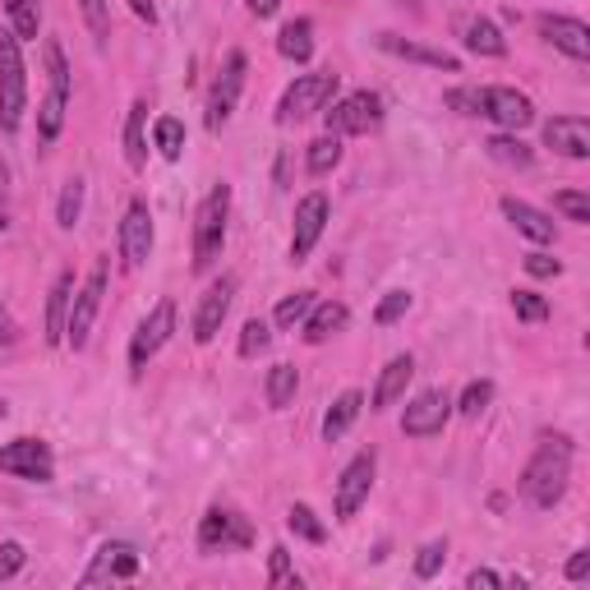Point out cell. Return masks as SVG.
<instances>
[{"instance_id":"cell-1","label":"cell","mask_w":590,"mask_h":590,"mask_svg":"<svg viewBox=\"0 0 590 590\" xmlns=\"http://www.w3.org/2000/svg\"><path fill=\"white\" fill-rule=\"evenodd\" d=\"M567 480H573V439L567 434H544L536 443V452H530V462L521 470V499L530 507H558L563 494H567Z\"/></svg>"},{"instance_id":"cell-2","label":"cell","mask_w":590,"mask_h":590,"mask_svg":"<svg viewBox=\"0 0 590 590\" xmlns=\"http://www.w3.org/2000/svg\"><path fill=\"white\" fill-rule=\"evenodd\" d=\"M24 107H28V70H24V42L0 28V130L14 134L24 125Z\"/></svg>"},{"instance_id":"cell-3","label":"cell","mask_w":590,"mask_h":590,"mask_svg":"<svg viewBox=\"0 0 590 590\" xmlns=\"http://www.w3.org/2000/svg\"><path fill=\"white\" fill-rule=\"evenodd\" d=\"M226 222H231V185H212L199 212H194V272H208L222 259Z\"/></svg>"},{"instance_id":"cell-4","label":"cell","mask_w":590,"mask_h":590,"mask_svg":"<svg viewBox=\"0 0 590 590\" xmlns=\"http://www.w3.org/2000/svg\"><path fill=\"white\" fill-rule=\"evenodd\" d=\"M337 84L342 78L332 70L295 74V84L282 93V102H278V125H300V121H309V115L328 111V102L337 97Z\"/></svg>"},{"instance_id":"cell-5","label":"cell","mask_w":590,"mask_h":590,"mask_svg":"<svg viewBox=\"0 0 590 590\" xmlns=\"http://www.w3.org/2000/svg\"><path fill=\"white\" fill-rule=\"evenodd\" d=\"M65 107H70V65L61 42H47V97L37 107V139L51 144L65 125Z\"/></svg>"},{"instance_id":"cell-6","label":"cell","mask_w":590,"mask_h":590,"mask_svg":"<svg viewBox=\"0 0 590 590\" xmlns=\"http://www.w3.org/2000/svg\"><path fill=\"white\" fill-rule=\"evenodd\" d=\"M107 278H111V259H97L88 282L74 291V305H70V319H65V342L74 351L88 346V332H93L97 309H102V295H107Z\"/></svg>"},{"instance_id":"cell-7","label":"cell","mask_w":590,"mask_h":590,"mask_svg":"<svg viewBox=\"0 0 590 590\" xmlns=\"http://www.w3.org/2000/svg\"><path fill=\"white\" fill-rule=\"evenodd\" d=\"M328 121V134H337V139H346V134H369L383 125V97L379 93H346L342 102H332V111H323Z\"/></svg>"},{"instance_id":"cell-8","label":"cell","mask_w":590,"mask_h":590,"mask_svg":"<svg viewBox=\"0 0 590 590\" xmlns=\"http://www.w3.org/2000/svg\"><path fill=\"white\" fill-rule=\"evenodd\" d=\"M0 470L14 480H33V484H51L56 480V457L42 439H14L0 447Z\"/></svg>"},{"instance_id":"cell-9","label":"cell","mask_w":590,"mask_h":590,"mask_svg":"<svg viewBox=\"0 0 590 590\" xmlns=\"http://www.w3.org/2000/svg\"><path fill=\"white\" fill-rule=\"evenodd\" d=\"M171 332H175V300H157L152 314L139 323V332H134V342H130V373L139 379V373L148 369V360L171 342Z\"/></svg>"},{"instance_id":"cell-10","label":"cell","mask_w":590,"mask_h":590,"mask_svg":"<svg viewBox=\"0 0 590 590\" xmlns=\"http://www.w3.org/2000/svg\"><path fill=\"white\" fill-rule=\"evenodd\" d=\"M254 544V530L241 513L231 507H208L204 521H199V549L204 554H226V549H249Z\"/></svg>"},{"instance_id":"cell-11","label":"cell","mask_w":590,"mask_h":590,"mask_svg":"<svg viewBox=\"0 0 590 590\" xmlns=\"http://www.w3.org/2000/svg\"><path fill=\"white\" fill-rule=\"evenodd\" d=\"M480 115L484 121H494L499 130H507V134H521L530 121H536V102H530L526 93H517V88L494 84V88H480Z\"/></svg>"},{"instance_id":"cell-12","label":"cell","mask_w":590,"mask_h":590,"mask_svg":"<svg viewBox=\"0 0 590 590\" xmlns=\"http://www.w3.org/2000/svg\"><path fill=\"white\" fill-rule=\"evenodd\" d=\"M245 70H249L245 51H231L222 61L218 84H212V93H208V130H222L231 121L235 102H241V88H245Z\"/></svg>"},{"instance_id":"cell-13","label":"cell","mask_w":590,"mask_h":590,"mask_svg":"<svg viewBox=\"0 0 590 590\" xmlns=\"http://www.w3.org/2000/svg\"><path fill=\"white\" fill-rule=\"evenodd\" d=\"M447 420H452V397L443 388H429V392H420V397L406 406L402 434L406 439H434V434H443Z\"/></svg>"},{"instance_id":"cell-14","label":"cell","mask_w":590,"mask_h":590,"mask_svg":"<svg viewBox=\"0 0 590 590\" xmlns=\"http://www.w3.org/2000/svg\"><path fill=\"white\" fill-rule=\"evenodd\" d=\"M328 194H305L300 204H295V231H291V263H305L309 254H314V245H319V235H323V226H328Z\"/></svg>"},{"instance_id":"cell-15","label":"cell","mask_w":590,"mask_h":590,"mask_svg":"<svg viewBox=\"0 0 590 590\" xmlns=\"http://www.w3.org/2000/svg\"><path fill=\"white\" fill-rule=\"evenodd\" d=\"M235 286H241V282H235L231 272H222V278L204 291L199 309H194V342H199V346H208L222 332L226 314H231V300H235Z\"/></svg>"},{"instance_id":"cell-16","label":"cell","mask_w":590,"mask_h":590,"mask_svg":"<svg viewBox=\"0 0 590 590\" xmlns=\"http://www.w3.org/2000/svg\"><path fill=\"white\" fill-rule=\"evenodd\" d=\"M373 452H360L356 462H351L346 470H342V480H337V499H332V507H337V521H351L365 507V499H369V489H373Z\"/></svg>"},{"instance_id":"cell-17","label":"cell","mask_w":590,"mask_h":590,"mask_svg":"<svg viewBox=\"0 0 590 590\" xmlns=\"http://www.w3.org/2000/svg\"><path fill=\"white\" fill-rule=\"evenodd\" d=\"M139 573V549L125 540H111L93 554V567L84 573V586H102V581H130Z\"/></svg>"},{"instance_id":"cell-18","label":"cell","mask_w":590,"mask_h":590,"mask_svg":"<svg viewBox=\"0 0 590 590\" xmlns=\"http://www.w3.org/2000/svg\"><path fill=\"white\" fill-rule=\"evenodd\" d=\"M148 254H152V212L144 199H134L121 222V259L125 268H144Z\"/></svg>"},{"instance_id":"cell-19","label":"cell","mask_w":590,"mask_h":590,"mask_svg":"<svg viewBox=\"0 0 590 590\" xmlns=\"http://www.w3.org/2000/svg\"><path fill=\"white\" fill-rule=\"evenodd\" d=\"M540 37L573 61H590V28L573 14H540Z\"/></svg>"},{"instance_id":"cell-20","label":"cell","mask_w":590,"mask_h":590,"mask_svg":"<svg viewBox=\"0 0 590 590\" xmlns=\"http://www.w3.org/2000/svg\"><path fill=\"white\" fill-rule=\"evenodd\" d=\"M544 144L573 157V162H586L590 157V121L586 115H554V121H544Z\"/></svg>"},{"instance_id":"cell-21","label":"cell","mask_w":590,"mask_h":590,"mask_svg":"<svg viewBox=\"0 0 590 590\" xmlns=\"http://www.w3.org/2000/svg\"><path fill=\"white\" fill-rule=\"evenodd\" d=\"M410 379H416V360H410V356H392V360L383 365V373H379V383H373V392H369V406H373V410L397 406V402L406 397Z\"/></svg>"},{"instance_id":"cell-22","label":"cell","mask_w":590,"mask_h":590,"mask_svg":"<svg viewBox=\"0 0 590 590\" xmlns=\"http://www.w3.org/2000/svg\"><path fill=\"white\" fill-rule=\"evenodd\" d=\"M503 218L513 222V226L526 235V241H536V245H554V241H558L554 218H549V212H540V208H530L526 199H513V194L503 199Z\"/></svg>"},{"instance_id":"cell-23","label":"cell","mask_w":590,"mask_h":590,"mask_svg":"<svg viewBox=\"0 0 590 590\" xmlns=\"http://www.w3.org/2000/svg\"><path fill=\"white\" fill-rule=\"evenodd\" d=\"M379 47L402 56V61H416V65H429V70H447V74H462V61L452 51H439V47H420V42H406V37L397 33H383Z\"/></svg>"},{"instance_id":"cell-24","label":"cell","mask_w":590,"mask_h":590,"mask_svg":"<svg viewBox=\"0 0 590 590\" xmlns=\"http://www.w3.org/2000/svg\"><path fill=\"white\" fill-rule=\"evenodd\" d=\"M346 319H351V309L346 305H337V300H314V309L305 314V323H300V337L309 342V346H319V342H328V337H337V332L346 328Z\"/></svg>"},{"instance_id":"cell-25","label":"cell","mask_w":590,"mask_h":590,"mask_svg":"<svg viewBox=\"0 0 590 590\" xmlns=\"http://www.w3.org/2000/svg\"><path fill=\"white\" fill-rule=\"evenodd\" d=\"M74 272H61L56 278V286H51V295H47V346H61L65 342V319H70V300H74Z\"/></svg>"},{"instance_id":"cell-26","label":"cell","mask_w":590,"mask_h":590,"mask_svg":"<svg viewBox=\"0 0 590 590\" xmlns=\"http://www.w3.org/2000/svg\"><path fill=\"white\" fill-rule=\"evenodd\" d=\"M360 410H365V397H360V392H356V388H346V392H342V397H337V402H332V406H328V416H323V439H328V443H337V439H346V429H351V425H356V420H360Z\"/></svg>"},{"instance_id":"cell-27","label":"cell","mask_w":590,"mask_h":590,"mask_svg":"<svg viewBox=\"0 0 590 590\" xmlns=\"http://www.w3.org/2000/svg\"><path fill=\"white\" fill-rule=\"evenodd\" d=\"M144 121H148V102H134L130 115H125V162H130V171H144V167H148Z\"/></svg>"},{"instance_id":"cell-28","label":"cell","mask_w":590,"mask_h":590,"mask_svg":"<svg viewBox=\"0 0 590 590\" xmlns=\"http://www.w3.org/2000/svg\"><path fill=\"white\" fill-rule=\"evenodd\" d=\"M278 51L286 56V61H295V65L309 61V56H314V24H309V19H291V24L278 33Z\"/></svg>"},{"instance_id":"cell-29","label":"cell","mask_w":590,"mask_h":590,"mask_svg":"<svg viewBox=\"0 0 590 590\" xmlns=\"http://www.w3.org/2000/svg\"><path fill=\"white\" fill-rule=\"evenodd\" d=\"M466 47L476 56H489V61H499V56H507V37L489 24V19H470L466 24Z\"/></svg>"},{"instance_id":"cell-30","label":"cell","mask_w":590,"mask_h":590,"mask_svg":"<svg viewBox=\"0 0 590 590\" xmlns=\"http://www.w3.org/2000/svg\"><path fill=\"white\" fill-rule=\"evenodd\" d=\"M295 388H300V373H295V365H272L268 369V406L272 410H286L295 402Z\"/></svg>"},{"instance_id":"cell-31","label":"cell","mask_w":590,"mask_h":590,"mask_svg":"<svg viewBox=\"0 0 590 590\" xmlns=\"http://www.w3.org/2000/svg\"><path fill=\"white\" fill-rule=\"evenodd\" d=\"M5 14H10V33L19 37V42H33L37 28H42L37 0H5Z\"/></svg>"},{"instance_id":"cell-32","label":"cell","mask_w":590,"mask_h":590,"mask_svg":"<svg viewBox=\"0 0 590 590\" xmlns=\"http://www.w3.org/2000/svg\"><path fill=\"white\" fill-rule=\"evenodd\" d=\"M152 144H157V152H162L167 162H181V152H185V125L175 121V115H162V121L152 125Z\"/></svg>"},{"instance_id":"cell-33","label":"cell","mask_w":590,"mask_h":590,"mask_svg":"<svg viewBox=\"0 0 590 590\" xmlns=\"http://www.w3.org/2000/svg\"><path fill=\"white\" fill-rule=\"evenodd\" d=\"M78 218H84V181L74 175V181H65V189H61V204H56V226L74 231Z\"/></svg>"},{"instance_id":"cell-34","label":"cell","mask_w":590,"mask_h":590,"mask_svg":"<svg viewBox=\"0 0 590 590\" xmlns=\"http://www.w3.org/2000/svg\"><path fill=\"white\" fill-rule=\"evenodd\" d=\"M489 148V157H494V162H503V167H530V157H536V152H530L521 139H517V134H494V139H489L484 144Z\"/></svg>"},{"instance_id":"cell-35","label":"cell","mask_w":590,"mask_h":590,"mask_svg":"<svg viewBox=\"0 0 590 590\" xmlns=\"http://www.w3.org/2000/svg\"><path fill=\"white\" fill-rule=\"evenodd\" d=\"M314 309V291H295V295H286V300L272 309V323H278L282 332H291V328H300L305 323V314Z\"/></svg>"},{"instance_id":"cell-36","label":"cell","mask_w":590,"mask_h":590,"mask_svg":"<svg viewBox=\"0 0 590 590\" xmlns=\"http://www.w3.org/2000/svg\"><path fill=\"white\" fill-rule=\"evenodd\" d=\"M286 526H291L300 540H309V544H323V540H328V526L314 517V507H309V503H295L291 513H286Z\"/></svg>"},{"instance_id":"cell-37","label":"cell","mask_w":590,"mask_h":590,"mask_svg":"<svg viewBox=\"0 0 590 590\" xmlns=\"http://www.w3.org/2000/svg\"><path fill=\"white\" fill-rule=\"evenodd\" d=\"M337 162H342V139L337 134H323V139L309 144V175H328Z\"/></svg>"},{"instance_id":"cell-38","label":"cell","mask_w":590,"mask_h":590,"mask_svg":"<svg viewBox=\"0 0 590 590\" xmlns=\"http://www.w3.org/2000/svg\"><path fill=\"white\" fill-rule=\"evenodd\" d=\"M268 586L272 590H300V573L291 567V554H286L282 544L268 554Z\"/></svg>"},{"instance_id":"cell-39","label":"cell","mask_w":590,"mask_h":590,"mask_svg":"<svg viewBox=\"0 0 590 590\" xmlns=\"http://www.w3.org/2000/svg\"><path fill=\"white\" fill-rule=\"evenodd\" d=\"M489 402H494V383H489V379H476V383H466V392H462V397L452 402V406H457L466 420H476V416H484V406H489Z\"/></svg>"},{"instance_id":"cell-40","label":"cell","mask_w":590,"mask_h":590,"mask_svg":"<svg viewBox=\"0 0 590 590\" xmlns=\"http://www.w3.org/2000/svg\"><path fill=\"white\" fill-rule=\"evenodd\" d=\"M272 346V323L268 319H249L241 328V356L254 360V356H263V351Z\"/></svg>"},{"instance_id":"cell-41","label":"cell","mask_w":590,"mask_h":590,"mask_svg":"<svg viewBox=\"0 0 590 590\" xmlns=\"http://www.w3.org/2000/svg\"><path fill=\"white\" fill-rule=\"evenodd\" d=\"M513 314L521 323H544L549 319V300L540 291H513Z\"/></svg>"},{"instance_id":"cell-42","label":"cell","mask_w":590,"mask_h":590,"mask_svg":"<svg viewBox=\"0 0 590 590\" xmlns=\"http://www.w3.org/2000/svg\"><path fill=\"white\" fill-rule=\"evenodd\" d=\"M554 212H563L567 222H577V226H590V199L581 189H563L554 194Z\"/></svg>"},{"instance_id":"cell-43","label":"cell","mask_w":590,"mask_h":590,"mask_svg":"<svg viewBox=\"0 0 590 590\" xmlns=\"http://www.w3.org/2000/svg\"><path fill=\"white\" fill-rule=\"evenodd\" d=\"M443 563H447V540H429L420 554H416V577H420V581L439 577V573H443Z\"/></svg>"},{"instance_id":"cell-44","label":"cell","mask_w":590,"mask_h":590,"mask_svg":"<svg viewBox=\"0 0 590 590\" xmlns=\"http://www.w3.org/2000/svg\"><path fill=\"white\" fill-rule=\"evenodd\" d=\"M406 309H410V291H388L383 300H379V309H373V323H379V328H392Z\"/></svg>"},{"instance_id":"cell-45","label":"cell","mask_w":590,"mask_h":590,"mask_svg":"<svg viewBox=\"0 0 590 590\" xmlns=\"http://www.w3.org/2000/svg\"><path fill=\"white\" fill-rule=\"evenodd\" d=\"M24 544H19V540H5V544H0V581H10L14 573H19V567H24Z\"/></svg>"},{"instance_id":"cell-46","label":"cell","mask_w":590,"mask_h":590,"mask_svg":"<svg viewBox=\"0 0 590 590\" xmlns=\"http://www.w3.org/2000/svg\"><path fill=\"white\" fill-rule=\"evenodd\" d=\"M443 102H447L452 111H462V115H480V88H452Z\"/></svg>"},{"instance_id":"cell-47","label":"cell","mask_w":590,"mask_h":590,"mask_svg":"<svg viewBox=\"0 0 590 590\" xmlns=\"http://www.w3.org/2000/svg\"><path fill=\"white\" fill-rule=\"evenodd\" d=\"M78 10H84L88 28H93L97 37H107V33H111V24H107V0H78Z\"/></svg>"},{"instance_id":"cell-48","label":"cell","mask_w":590,"mask_h":590,"mask_svg":"<svg viewBox=\"0 0 590 590\" xmlns=\"http://www.w3.org/2000/svg\"><path fill=\"white\" fill-rule=\"evenodd\" d=\"M526 272H530V278H558L563 263L549 259V254H526Z\"/></svg>"},{"instance_id":"cell-49","label":"cell","mask_w":590,"mask_h":590,"mask_svg":"<svg viewBox=\"0 0 590 590\" xmlns=\"http://www.w3.org/2000/svg\"><path fill=\"white\" fill-rule=\"evenodd\" d=\"M590 577V549H577L573 563H567V581H586Z\"/></svg>"},{"instance_id":"cell-50","label":"cell","mask_w":590,"mask_h":590,"mask_svg":"<svg viewBox=\"0 0 590 590\" xmlns=\"http://www.w3.org/2000/svg\"><path fill=\"white\" fill-rule=\"evenodd\" d=\"M466 586H470V590H480V586H484V590H494V586H503V577H499V573H489V567H476V573L466 577Z\"/></svg>"},{"instance_id":"cell-51","label":"cell","mask_w":590,"mask_h":590,"mask_svg":"<svg viewBox=\"0 0 590 590\" xmlns=\"http://www.w3.org/2000/svg\"><path fill=\"white\" fill-rule=\"evenodd\" d=\"M245 5H249V14H259V19H272V14L282 10V0H245Z\"/></svg>"},{"instance_id":"cell-52","label":"cell","mask_w":590,"mask_h":590,"mask_svg":"<svg viewBox=\"0 0 590 590\" xmlns=\"http://www.w3.org/2000/svg\"><path fill=\"white\" fill-rule=\"evenodd\" d=\"M14 342V319L5 314V305H0V346H10Z\"/></svg>"},{"instance_id":"cell-53","label":"cell","mask_w":590,"mask_h":590,"mask_svg":"<svg viewBox=\"0 0 590 590\" xmlns=\"http://www.w3.org/2000/svg\"><path fill=\"white\" fill-rule=\"evenodd\" d=\"M134 14H139V19H148V24H152V19H157V10H152V0H134Z\"/></svg>"},{"instance_id":"cell-54","label":"cell","mask_w":590,"mask_h":590,"mask_svg":"<svg viewBox=\"0 0 590 590\" xmlns=\"http://www.w3.org/2000/svg\"><path fill=\"white\" fill-rule=\"evenodd\" d=\"M0 420H5V402H0Z\"/></svg>"}]
</instances>
